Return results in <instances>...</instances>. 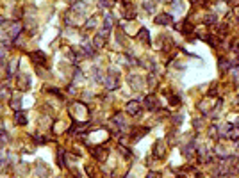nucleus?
<instances>
[{"label":"nucleus","instance_id":"25","mask_svg":"<svg viewBox=\"0 0 239 178\" xmlns=\"http://www.w3.org/2000/svg\"><path fill=\"white\" fill-rule=\"evenodd\" d=\"M216 93H218V91H216V89H214V87H212V89H211V91H209V95H211V96H216Z\"/></svg>","mask_w":239,"mask_h":178},{"label":"nucleus","instance_id":"28","mask_svg":"<svg viewBox=\"0 0 239 178\" xmlns=\"http://www.w3.org/2000/svg\"><path fill=\"white\" fill-rule=\"evenodd\" d=\"M236 127H239V119H237V121H236Z\"/></svg>","mask_w":239,"mask_h":178},{"label":"nucleus","instance_id":"10","mask_svg":"<svg viewBox=\"0 0 239 178\" xmlns=\"http://www.w3.org/2000/svg\"><path fill=\"white\" fill-rule=\"evenodd\" d=\"M182 32H184V34H191V32H193V25L189 23V20H184V23H182Z\"/></svg>","mask_w":239,"mask_h":178},{"label":"nucleus","instance_id":"11","mask_svg":"<svg viewBox=\"0 0 239 178\" xmlns=\"http://www.w3.org/2000/svg\"><path fill=\"white\" fill-rule=\"evenodd\" d=\"M20 30H22L20 23H18V22H14V23H13V29H11V32H9V36H11V38H16V36L20 34Z\"/></svg>","mask_w":239,"mask_h":178},{"label":"nucleus","instance_id":"19","mask_svg":"<svg viewBox=\"0 0 239 178\" xmlns=\"http://www.w3.org/2000/svg\"><path fill=\"white\" fill-rule=\"evenodd\" d=\"M170 102H171V105H179L180 98H179V96H170Z\"/></svg>","mask_w":239,"mask_h":178},{"label":"nucleus","instance_id":"4","mask_svg":"<svg viewBox=\"0 0 239 178\" xmlns=\"http://www.w3.org/2000/svg\"><path fill=\"white\" fill-rule=\"evenodd\" d=\"M29 82H30L29 75H20V77H18V86H20V89H22V91H27V89H29Z\"/></svg>","mask_w":239,"mask_h":178},{"label":"nucleus","instance_id":"26","mask_svg":"<svg viewBox=\"0 0 239 178\" xmlns=\"http://www.w3.org/2000/svg\"><path fill=\"white\" fill-rule=\"evenodd\" d=\"M211 135H216V127H211Z\"/></svg>","mask_w":239,"mask_h":178},{"label":"nucleus","instance_id":"12","mask_svg":"<svg viewBox=\"0 0 239 178\" xmlns=\"http://www.w3.org/2000/svg\"><path fill=\"white\" fill-rule=\"evenodd\" d=\"M230 66H232V62H228L227 59H220V68H221L223 71H228V70H230Z\"/></svg>","mask_w":239,"mask_h":178},{"label":"nucleus","instance_id":"17","mask_svg":"<svg viewBox=\"0 0 239 178\" xmlns=\"http://www.w3.org/2000/svg\"><path fill=\"white\" fill-rule=\"evenodd\" d=\"M11 107H13L14 110H20V107H22V100L13 98V100H11Z\"/></svg>","mask_w":239,"mask_h":178},{"label":"nucleus","instance_id":"6","mask_svg":"<svg viewBox=\"0 0 239 178\" xmlns=\"http://www.w3.org/2000/svg\"><path fill=\"white\" fill-rule=\"evenodd\" d=\"M32 61L36 62V64H45L47 55L43 54V52H34V54H32Z\"/></svg>","mask_w":239,"mask_h":178},{"label":"nucleus","instance_id":"24","mask_svg":"<svg viewBox=\"0 0 239 178\" xmlns=\"http://www.w3.org/2000/svg\"><path fill=\"white\" fill-rule=\"evenodd\" d=\"M0 57H5V52H4V48H2V45H0Z\"/></svg>","mask_w":239,"mask_h":178},{"label":"nucleus","instance_id":"14","mask_svg":"<svg viewBox=\"0 0 239 178\" xmlns=\"http://www.w3.org/2000/svg\"><path fill=\"white\" fill-rule=\"evenodd\" d=\"M93 45H95L97 48H100V46H103V36H95V39H93Z\"/></svg>","mask_w":239,"mask_h":178},{"label":"nucleus","instance_id":"3","mask_svg":"<svg viewBox=\"0 0 239 178\" xmlns=\"http://www.w3.org/2000/svg\"><path fill=\"white\" fill-rule=\"evenodd\" d=\"M144 107H147L148 110L157 109V98H155L153 95H148L147 98H144Z\"/></svg>","mask_w":239,"mask_h":178},{"label":"nucleus","instance_id":"27","mask_svg":"<svg viewBox=\"0 0 239 178\" xmlns=\"http://www.w3.org/2000/svg\"><path fill=\"white\" fill-rule=\"evenodd\" d=\"M228 2H234V5H239V0H228Z\"/></svg>","mask_w":239,"mask_h":178},{"label":"nucleus","instance_id":"2","mask_svg":"<svg viewBox=\"0 0 239 178\" xmlns=\"http://www.w3.org/2000/svg\"><path fill=\"white\" fill-rule=\"evenodd\" d=\"M127 112L130 114V116H139L141 114V105L138 102H130V103H127Z\"/></svg>","mask_w":239,"mask_h":178},{"label":"nucleus","instance_id":"5","mask_svg":"<svg viewBox=\"0 0 239 178\" xmlns=\"http://www.w3.org/2000/svg\"><path fill=\"white\" fill-rule=\"evenodd\" d=\"M155 23L157 25H168V23H171V16L170 14H159L155 18Z\"/></svg>","mask_w":239,"mask_h":178},{"label":"nucleus","instance_id":"1","mask_svg":"<svg viewBox=\"0 0 239 178\" xmlns=\"http://www.w3.org/2000/svg\"><path fill=\"white\" fill-rule=\"evenodd\" d=\"M120 86V78L116 77V75H109L107 78H105V87L109 89V91H112V89H116Z\"/></svg>","mask_w":239,"mask_h":178},{"label":"nucleus","instance_id":"23","mask_svg":"<svg viewBox=\"0 0 239 178\" xmlns=\"http://www.w3.org/2000/svg\"><path fill=\"white\" fill-rule=\"evenodd\" d=\"M173 121H175V123H182V116H175Z\"/></svg>","mask_w":239,"mask_h":178},{"label":"nucleus","instance_id":"7","mask_svg":"<svg viewBox=\"0 0 239 178\" xmlns=\"http://www.w3.org/2000/svg\"><path fill=\"white\" fill-rule=\"evenodd\" d=\"M138 39H141L143 43H148V41H150L148 30H147V29H141V30H139V34H138Z\"/></svg>","mask_w":239,"mask_h":178},{"label":"nucleus","instance_id":"15","mask_svg":"<svg viewBox=\"0 0 239 178\" xmlns=\"http://www.w3.org/2000/svg\"><path fill=\"white\" fill-rule=\"evenodd\" d=\"M143 7H144V9H147V11H148V13H152V11H153V9H155V2H153V0H150V2H148V0H147V2H144V4H143Z\"/></svg>","mask_w":239,"mask_h":178},{"label":"nucleus","instance_id":"8","mask_svg":"<svg viewBox=\"0 0 239 178\" xmlns=\"http://www.w3.org/2000/svg\"><path fill=\"white\" fill-rule=\"evenodd\" d=\"M91 153H93V155H95L97 159L100 160V159H103V157H105V153H107V151L103 150V148H93V150H91Z\"/></svg>","mask_w":239,"mask_h":178},{"label":"nucleus","instance_id":"13","mask_svg":"<svg viewBox=\"0 0 239 178\" xmlns=\"http://www.w3.org/2000/svg\"><path fill=\"white\" fill-rule=\"evenodd\" d=\"M193 150H194V143H189V144H188V146H186V148H184V150H182V153H184L186 157H189V155L193 153Z\"/></svg>","mask_w":239,"mask_h":178},{"label":"nucleus","instance_id":"18","mask_svg":"<svg viewBox=\"0 0 239 178\" xmlns=\"http://www.w3.org/2000/svg\"><path fill=\"white\" fill-rule=\"evenodd\" d=\"M205 23H207V25L216 23V16H214V14H207V16H205Z\"/></svg>","mask_w":239,"mask_h":178},{"label":"nucleus","instance_id":"20","mask_svg":"<svg viewBox=\"0 0 239 178\" xmlns=\"http://www.w3.org/2000/svg\"><path fill=\"white\" fill-rule=\"evenodd\" d=\"M91 45H84V52H86V54L89 55V54H93V48H89Z\"/></svg>","mask_w":239,"mask_h":178},{"label":"nucleus","instance_id":"22","mask_svg":"<svg viewBox=\"0 0 239 178\" xmlns=\"http://www.w3.org/2000/svg\"><path fill=\"white\" fill-rule=\"evenodd\" d=\"M147 178H159V175L152 171V173H148V175H147Z\"/></svg>","mask_w":239,"mask_h":178},{"label":"nucleus","instance_id":"29","mask_svg":"<svg viewBox=\"0 0 239 178\" xmlns=\"http://www.w3.org/2000/svg\"><path fill=\"white\" fill-rule=\"evenodd\" d=\"M236 143H237V144H239V139H237V141H236Z\"/></svg>","mask_w":239,"mask_h":178},{"label":"nucleus","instance_id":"16","mask_svg":"<svg viewBox=\"0 0 239 178\" xmlns=\"http://www.w3.org/2000/svg\"><path fill=\"white\" fill-rule=\"evenodd\" d=\"M153 153H155V157H162V155H164V148H161V143H157V144H155Z\"/></svg>","mask_w":239,"mask_h":178},{"label":"nucleus","instance_id":"21","mask_svg":"<svg viewBox=\"0 0 239 178\" xmlns=\"http://www.w3.org/2000/svg\"><path fill=\"white\" fill-rule=\"evenodd\" d=\"M193 125H194L196 128H200V127H202V119H194V121H193Z\"/></svg>","mask_w":239,"mask_h":178},{"label":"nucleus","instance_id":"30","mask_svg":"<svg viewBox=\"0 0 239 178\" xmlns=\"http://www.w3.org/2000/svg\"><path fill=\"white\" fill-rule=\"evenodd\" d=\"M237 171H239V169H237Z\"/></svg>","mask_w":239,"mask_h":178},{"label":"nucleus","instance_id":"9","mask_svg":"<svg viewBox=\"0 0 239 178\" xmlns=\"http://www.w3.org/2000/svg\"><path fill=\"white\" fill-rule=\"evenodd\" d=\"M14 118H16V123H18V125H25V123H27V118H25V114H23V112H20V110H16Z\"/></svg>","mask_w":239,"mask_h":178}]
</instances>
